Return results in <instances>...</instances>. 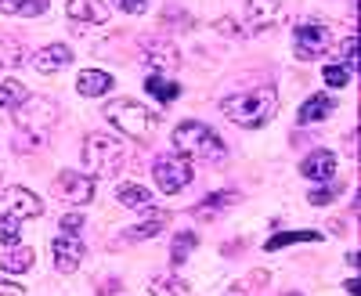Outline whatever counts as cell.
Returning a JSON list of instances; mask_svg holds the SVG:
<instances>
[{"label":"cell","instance_id":"cell-33","mask_svg":"<svg viewBox=\"0 0 361 296\" xmlns=\"http://www.w3.org/2000/svg\"><path fill=\"white\" fill-rule=\"evenodd\" d=\"M217 29H221V37H243L238 22H231V18H221V22H217Z\"/></svg>","mask_w":361,"mask_h":296},{"label":"cell","instance_id":"cell-28","mask_svg":"<svg viewBox=\"0 0 361 296\" xmlns=\"http://www.w3.org/2000/svg\"><path fill=\"white\" fill-rule=\"evenodd\" d=\"M354 58H357V33H350V37L340 44V66H347V69L354 73V69H357Z\"/></svg>","mask_w":361,"mask_h":296},{"label":"cell","instance_id":"cell-14","mask_svg":"<svg viewBox=\"0 0 361 296\" xmlns=\"http://www.w3.org/2000/svg\"><path fill=\"white\" fill-rule=\"evenodd\" d=\"M300 173L307 177V181H333L336 173V156L325 152V148H314V152L300 163Z\"/></svg>","mask_w":361,"mask_h":296},{"label":"cell","instance_id":"cell-40","mask_svg":"<svg viewBox=\"0 0 361 296\" xmlns=\"http://www.w3.org/2000/svg\"><path fill=\"white\" fill-rule=\"evenodd\" d=\"M286 296H300V292H286Z\"/></svg>","mask_w":361,"mask_h":296},{"label":"cell","instance_id":"cell-18","mask_svg":"<svg viewBox=\"0 0 361 296\" xmlns=\"http://www.w3.org/2000/svg\"><path fill=\"white\" fill-rule=\"evenodd\" d=\"M33 260H37V253L29 249V246H8V253L0 257V271H8V275H22V271L33 268Z\"/></svg>","mask_w":361,"mask_h":296},{"label":"cell","instance_id":"cell-12","mask_svg":"<svg viewBox=\"0 0 361 296\" xmlns=\"http://www.w3.org/2000/svg\"><path fill=\"white\" fill-rule=\"evenodd\" d=\"M66 66H73V51L66 47V44H47V47H40L37 54H33V69L37 73H62Z\"/></svg>","mask_w":361,"mask_h":296},{"label":"cell","instance_id":"cell-36","mask_svg":"<svg viewBox=\"0 0 361 296\" xmlns=\"http://www.w3.org/2000/svg\"><path fill=\"white\" fill-rule=\"evenodd\" d=\"M25 289L22 285H15V282H4V278H0V296H22Z\"/></svg>","mask_w":361,"mask_h":296},{"label":"cell","instance_id":"cell-7","mask_svg":"<svg viewBox=\"0 0 361 296\" xmlns=\"http://www.w3.org/2000/svg\"><path fill=\"white\" fill-rule=\"evenodd\" d=\"M0 214L22 224L29 217H40L44 214V202H40V195H33L29 188L11 185V188H4V195H0Z\"/></svg>","mask_w":361,"mask_h":296},{"label":"cell","instance_id":"cell-8","mask_svg":"<svg viewBox=\"0 0 361 296\" xmlns=\"http://www.w3.org/2000/svg\"><path fill=\"white\" fill-rule=\"evenodd\" d=\"M329 44H333V33H329L325 25H318V22H304V25L293 29V51H296V58H304V62L325 54Z\"/></svg>","mask_w":361,"mask_h":296},{"label":"cell","instance_id":"cell-17","mask_svg":"<svg viewBox=\"0 0 361 296\" xmlns=\"http://www.w3.org/2000/svg\"><path fill=\"white\" fill-rule=\"evenodd\" d=\"M112 87H116V80L109 73H102V69H83L80 80H76V91L83 98H102V94L112 91Z\"/></svg>","mask_w":361,"mask_h":296},{"label":"cell","instance_id":"cell-25","mask_svg":"<svg viewBox=\"0 0 361 296\" xmlns=\"http://www.w3.org/2000/svg\"><path fill=\"white\" fill-rule=\"evenodd\" d=\"M25 98H29V94H25V87H22L18 80H4V87H0V112L18 109Z\"/></svg>","mask_w":361,"mask_h":296},{"label":"cell","instance_id":"cell-21","mask_svg":"<svg viewBox=\"0 0 361 296\" xmlns=\"http://www.w3.org/2000/svg\"><path fill=\"white\" fill-rule=\"evenodd\" d=\"M47 11V0H0V15H22V18H40Z\"/></svg>","mask_w":361,"mask_h":296},{"label":"cell","instance_id":"cell-38","mask_svg":"<svg viewBox=\"0 0 361 296\" xmlns=\"http://www.w3.org/2000/svg\"><path fill=\"white\" fill-rule=\"evenodd\" d=\"M343 289H347V292H350V296H361V285H357V278H350V282H347V285H343Z\"/></svg>","mask_w":361,"mask_h":296},{"label":"cell","instance_id":"cell-19","mask_svg":"<svg viewBox=\"0 0 361 296\" xmlns=\"http://www.w3.org/2000/svg\"><path fill=\"white\" fill-rule=\"evenodd\" d=\"M116 202H123L127 210H152V206H156L152 192L141 188V185H119L116 188Z\"/></svg>","mask_w":361,"mask_h":296},{"label":"cell","instance_id":"cell-27","mask_svg":"<svg viewBox=\"0 0 361 296\" xmlns=\"http://www.w3.org/2000/svg\"><path fill=\"white\" fill-rule=\"evenodd\" d=\"M159 231H163V217H152L148 224H134V228H127L123 239H127V242H141V239H156Z\"/></svg>","mask_w":361,"mask_h":296},{"label":"cell","instance_id":"cell-31","mask_svg":"<svg viewBox=\"0 0 361 296\" xmlns=\"http://www.w3.org/2000/svg\"><path fill=\"white\" fill-rule=\"evenodd\" d=\"M44 144V134H33V130H18L15 134V152H29V148Z\"/></svg>","mask_w":361,"mask_h":296},{"label":"cell","instance_id":"cell-15","mask_svg":"<svg viewBox=\"0 0 361 296\" xmlns=\"http://www.w3.org/2000/svg\"><path fill=\"white\" fill-rule=\"evenodd\" d=\"M336 109V101L329 98V94H311L304 105H300V112H296V123L300 127H311V123H322V120H329V112Z\"/></svg>","mask_w":361,"mask_h":296},{"label":"cell","instance_id":"cell-39","mask_svg":"<svg viewBox=\"0 0 361 296\" xmlns=\"http://www.w3.org/2000/svg\"><path fill=\"white\" fill-rule=\"evenodd\" d=\"M224 296H246V289H243V285H235V289H231V292H224Z\"/></svg>","mask_w":361,"mask_h":296},{"label":"cell","instance_id":"cell-4","mask_svg":"<svg viewBox=\"0 0 361 296\" xmlns=\"http://www.w3.org/2000/svg\"><path fill=\"white\" fill-rule=\"evenodd\" d=\"M83 163L94 177H112L123 166V144L109 134H87L83 141Z\"/></svg>","mask_w":361,"mask_h":296},{"label":"cell","instance_id":"cell-30","mask_svg":"<svg viewBox=\"0 0 361 296\" xmlns=\"http://www.w3.org/2000/svg\"><path fill=\"white\" fill-rule=\"evenodd\" d=\"M322 76H325V83H329V87H343V83L350 80V69H347V66H325V69H322Z\"/></svg>","mask_w":361,"mask_h":296},{"label":"cell","instance_id":"cell-29","mask_svg":"<svg viewBox=\"0 0 361 296\" xmlns=\"http://www.w3.org/2000/svg\"><path fill=\"white\" fill-rule=\"evenodd\" d=\"M0 242L4 246H18V221L0 214Z\"/></svg>","mask_w":361,"mask_h":296},{"label":"cell","instance_id":"cell-22","mask_svg":"<svg viewBox=\"0 0 361 296\" xmlns=\"http://www.w3.org/2000/svg\"><path fill=\"white\" fill-rule=\"evenodd\" d=\"M145 91L152 94V98H159V101L166 105V101H177V94H180V87H177L173 80L159 76V73H148V80H145Z\"/></svg>","mask_w":361,"mask_h":296},{"label":"cell","instance_id":"cell-3","mask_svg":"<svg viewBox=\"0 0 361 296\" xmlns=\"http://www.w3.org/2000/svg\"><path fill=\"white\" fill-rule=\"evenodd\" d=\"M105 120H109L119 134H127V137H134V141H148V137L156 134V127H159V116L148 112L141 101H130V98L109 101V105H105Z\"/></svg>","mask_w":361,"mask_h":296},{"label":"cell","instance_id":"cell-10","mask_svg":"<svg viewBox=\"0 0 361 296\" xmlns=\"http://www.w3.org/2000/svg\"><path fill=\"white\" fill-rule=\"evenodd\" d=\"M51 253H54V268L62 271V275H73L80 264H83V257H87V246H83V239H80L76 231H62L51 242Z\"/></svg>","mask_w":361,"mask_h":296},{"label":"cell","instance_id":"cell-23","mask_svg":"<svg viewBox=\"0 0 361 296\" xmlns=\"http://www.w3.org/2000/svg\"><path fill=\"white\" fill-rule=\"evenodd\" d=\"M195 246H199V235H195V231H177V235H173V242H170L173 268H177V264H188V257H192Z\"/></svg>","mask_w":361,"mask_h":296},{"label":"cell","instance_id":"cell-24","mask_svg":"<svg viewBox=\"0 0 361 296\" xmlns=\"http://www.w3.org/2000/svg\"><path fill=\"white\" fill-rule=\"evenodd\" d=\"M148 292H152V296H188V285L180 282L177 275H152Z\"/></svg>","mask_w":361,"mask_h":296},{"label":"cell","instance_id":"cell-11","mask_svg":"<svg viewBox=\"0 0 361 296\" xmlns=\"http://www.w3.org/2000/svg\"><path fill=\"white\" fill-rule=\"evenodd\" d=\"M246 18L253 29H271L286 18V4L282 0H246Z\"/></svg>","mask_w":361,"mask_h":296},{"label":"cell","instance_id":"cell-26","mask_svg":"<svg viewBox=\"0 0 361 296\" xmlns=\"http://www.w3.org/2000/svg\"><path fill=\"white\" fill-rule=\"evenodd\" d=\"M322 231H282L275 239H267V249H282V246H293V242H318Z\"/></svg>","mask_w":361,"mask_h":296},{"label":"cell","instance_id":"cell-16","mask_svg":"<svg viewBox=\"0 0 361 296\" xmlns=\"http://www.w3.org/2000/svg\"><path fill=\"white\" fill-rule=\"evenodd\" d=\"M66 15L73 22H94V25H105L109 22V8L102 4V0H69Z\"/></svg>","mask_w":361,"mask_h":296},{"label":"cell","instance_id":"cell-41","mask_svg":"<svg viewBox=\"0 0 361 296\" xmlns=\"http://www.w3.org/2000/svg\"><path fill=\"white\" fill-rule=\"evenodd\" d=\"M0 73H4V62H0Z\"/></svg>","mask_w":361,"mask_h":296},{"label":"cell","instance_id":"cell-20","mask_svg":"<svg viewBox=\"0 0 361 296\" xmlns=\"http://www.w3.org/2000/svg\"><path fill=\"white\" fill-rule=\"evenodd\" d=\"M235 202H238V195H235V192H214V195H206V199L195 206V217H202V221H214L217 214L231 210Z\"/></svg>","mask_w":361,"mask_h":296},{"label":"cell","instance_id":"cell-32","mask_svg":"<svg viewBox=\"0 0 361 296\" xmlns=\"http://www.w3.org/2000/svg\"><path fill=\"white\" fill-rule=\"evenodd\" d=\"M119 11H127V15H145L148 11V0H116Z\"/></svg>","mask_w":361,"mask_h":296},{"label":"cell","instance_id":"cell-9","mask_svg":"<svg viewBox=\"0 0 361 296\" xmlns=\"http://www.w3.org/2000/svg\"><path fill=\"white\" fill-rule=\"evenodd\" d=\"M54 195L62 199V202H73V206H83L94 199V177H87V173H76V170H62L54 177Z\"/></svg>","mask_w":361,"mask_h":296},{"label":"cell","instance_id":"cell-6","mask_svg":"<svg viewBox=\"0 0 361 296\" xmlns=\"http://www.w3.org/2000/svg\"><path fill=\"white\" fill-rule=\"evenodd\" d=\"M58 101L54 98H40V94H33V98H25L18 109H15V123H18V130H33V134H44L47 127H54V120H58Z\"/></svg>","mask_w":361,"mask_h":296},{"label":"cell","instance_id":"cell-37","mask_svg":"<svg viewBox=\"0 0 361 296\" xmlns=\"http://www.w3.org/2000/svg\"><path fill=\"white\" fill-rule=\"evenodd\" d=\"M357 137H361V130H354V134H350V144H347V152H350V159H357Z\"/></svg>","mask_w":361,"mask_h":296},{"label":"cell","instance_id":"cell-34","mask_svg":"<svg viewBox=\"0 0 361 296\" xmlns=\"http://www.w3.org/2000/svg\"><path fill=\"white\" fill-rule=\"evenodd\" d=\"M76 228H83V214H66L62 217V231H76Z\"/></svg>","mask_w":361,"mask_h":296},{"label":"cell","instance_id":"cell-1","mask_svg":"<svg viewBox=\"0 0 361 296\" xmlns=\"http://www.w3.org/2000/svg\"><path fill=\"white\" fill-rule=\"evenodd\" d=\"M275 109H279V94L271 91V87H257V91H243V94H231V98L221 101V112L231 123L246 127V130H257V127L271 123Z\"/></svg>","mask_w":361,"mask_h":296},{"label":"cell","instance_id":"cell-2","mask_svg":"<svg viewBox=\"0 0 361 296\" xmlns=\"http://www.w3.org/2000/svg\"><path fill=\"white\" fill-rule=\"evenodd\" d=\"M170 141H173V148H177L180 156H192V159H202V163H224L228 159V144L221 141V134L209 130L199 120L177 123Z\"/></svg>","mask_w":361,"mask_h":296},{"label":"cell","instance_id":"cell-5","mask_svg":"<svg viewBox=\"0 0 361 296\" xmlns=\"http://www.w3.org/2000/svg\"><path fill=\"white\" fill-rule=\"evenodd\" d=\"M152 173H156L159 192H166V195H177L180 188L192 185V163H188V156H180V152L159 156V159L152 163Z\"/></svg>","mask_w":361,"mask_h":296},{"label":"cell","instance_id":"cell-35","mask_svg":"<svg viewBox=\"0 0 361 296\" xmlns=\"http://www.w3.org/2000/svg\"><path fill=\"white\" fill-rule=\"evenodd\" d=\"M329 199H333V192H329V188H318V192H311V206H329Z\"/></svg>","mask_w":361,"mask_h":296},{"label":"cell","instance_id":"cell-13","mask_svg":"<svg viewBox=\"0 0 361 296\" xmlns=\"http://www.w3.org/2000/svg\"><path fill=\"white\" fill-rule=\"evenodd\" d=\"M145 66H152V73H166L180 66V54L170 40H148L145 44Z\"/></svg>","mask_w":361,"mask_h":296}]
</instances>
